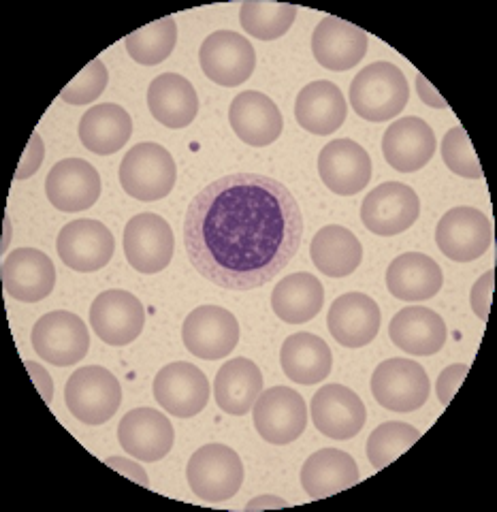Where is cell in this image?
<instances>
[{"instance_id":"obj_1","label":"cell","mask_w":497,"mask_h":512,"mask_svg":"<svg viewBox=\"0 0 497 512\" xmlns=\"http://www.w3.org/2000/svg\"><path fill=\"white\" fill-rule=\"evenodd\" d=\"M303 216L293 192L259 173H231L190 201L184 220L188 259L227 291L274 280L301 246Z\"/></svg>"},{"instance_id":"obj_2","label":"cell","mask_w":497,"mask_h":512,"mask_svg":"<svg viewBox=\"0 0 497 512\" xmlns=\"http://www.w3.org/2000/svg\"><path fill=\"white\" fill-rule=\"evenodd\" d=\"M410 88L402 69L393 62H372L350 84V105L370 122H387L406 109Z\"/></svg>"},{"instance_id":"obj_3","label":"cell","mask_w":497,"mask_h":512,"mask_svg":"<svg viewBox=\"0 0 497 512\" xmlns=\"http://www.w3.org/2000/svg\"><path fill=\"white\" fill-rule=\"evenodd\" d=\"M178 180L175 160L160 143L143 141L124 154L120 163V184L126 195L137 201L165 199Z\"/></svg>"},{"instance_id":"obj_4","label":"cell","mask_w":497,"mask_h":512,"mask_svg":"<svg viewBox=\"0 0 497 512\" xmlns=\"http://www.w3.org/2000/svg\"><path fill=\"white\" fill-rule=\"evenodd\" d=\"M186 478L203 502H227L242 489L244 463L227 444H205L192 453Z\"/></svg>"},{"instance_id":"obj_5","label":"cell","mask_w":497,"mask_h":512,"mask_svg":"<svg viewBox=\"0 0 497 512\" xmlns=\"http://www.w3.org/2000/svg\"><path fill=\"white\" fill-rule=\"evenodd\" d=\"M64 402L77 421L86 425H103L114 419L122 404V387L118 378L101 365L79 367L71 374Z\"/></svg>"},{"instance_id":"obj_6","label":"cell","mask_w":497,"mask_h":512,"mask_svg":"<svg viewBox=\"0 0 497 512\" xmlns=\"http://www.w3.org/2000/svg\"><path fill=\"white\" fill-rule=\"evenodd\" d=\"M30 340L37 355L56 367L75 365L90 350V333L84 320L67 310L41 316L32 327Z\"/></svg>"},{"instance_id":"obj_7","label":"cell","mask_w":497,"mask_h":512,"mask_svg":"<svg viewBox=\"0 0 497 512\" xmlns=\"http://www.w3.org/2000/svg\"><path fill=\"white\" fill-rule=\"evenodd\" d=\"M254 427L267 444L284 446L301 438L308 427V408L301 393L288 387L263 391L252 408Z\"/></svg>"},{"instance_id":"obj_8","label":"cell","mask_w":497,"mask_h":512,"mask_svg":"<svg viewBox=\"0 0 497 512\" xmlns=\"http://www.w3.org/2000/svg\"><path fill=\"white\" fill-rule=\"evenodd\" d=\"M199 62L207 79L216 86L235 88L246 84L256 67L252 43L233 30H216L199 50Z\"/></svg>"},{"instance_id":"obj_9","label":"cell","mask_w":497,"mask_h":512,"mask_svg":"<svg viewBox=\"0 0 497 512\" xmlns=\"http://www.w3.org/2000/svg\"><path fill=\"white\" fill-rule=\"evenodd\" d=\"M436 244L455 263H472L493 244L491 220L476 207H453L436 227Z\"/></svg>"},{"instance_id":"obj_10","label":"cell","mask_w":497,"mask_h":512,"mask_svg":"<svg viewBox=\"0 0 497 512\" xmlns=\"http://www.w3.org/2000/svg\"><path fill=\"white\" fill-rule=\"evenodd\" d=\"M431 391L429 376L412 359L382 361L372 376V395L391 412H414L425 406Z\"/></svg>"},{"instance_id":"obj_11","label":"cell","mask_w":497,"mask_h":512,"mask_svg":"<svg viewBox=\"0 0 497 512\" xmlns=\"http://www.w3.org/2000/svg\"><path fill=\"white\" fill-rule=\"evenodd\" d=\"M421 201L402 182H387L370 190L361 205V222L367 231L380 237H395L408 231L419 220Z\"/></svg>"},{"instance_id":"obj_12","label":"cell","mask_w":497,"mask_h":512,"mask_svg":"<svg viewBox=\"0 0 497 512\" xmlns=\"http://www.w3.org/2000/svg\"><path fill=\"white\" fill-rule=\"evenodd\" d=\"M175 250L171 224L158 214H137L124 227L126 261L139 274H158L169 267Z\"/></svg>"},{"instance_id":"obj_13","label":"cell","mask_w":497,"mask_h":512,"mask_svg":"<svg viewBox=\"0 0 497 512\" xmlns=\"http://www.w3.org/2000/svg\"><path fill=\"white\" fill-rule=\"evenodd\" d=\"M182 342L190 355L203 361H218L229 357L239 344V323L229 310L201 306L186 316Z\"/></svg>"},{"instance_id":"obj_14","label":"cell","mask_w":497,"mask_h":512,"mask_svg":"<svg viewBox=\"0 0 497 512\" xmlns=\"http://www.w3.org/2000/svg\"><path fill=\"white\" fill-rule=\"evenodd\" d=\"M152 391L158 406L178 419L197 416L210 402V380L188 361L165 365L156 374Z\"/></svg>"},{"instance_id":"obj_15","label":"cell","mask_w":497,"mask_h":512,"mask_svg":"<svg viewBox=\"0 0 497 512\" xmlns=\"http://www.w3.org/2000/svg\"><path fill=\"white\" fill-rule=\"evenodd\" d=\"M62 263L79 274H90L109 265L116 252V239L103 222L79 218L64 224L56 239Z\"/></svg>"},{"instance_id":"obj_16","label":"cell","mask_w":497,"mask_h":512,"mask_svg":"<svg viewBox=\"0 0 497 512\" xmlns=\"http://www.w3.org/2000/svg\"><path fill=\"white\" fill-rule=\"evenodd\" d=\"M90 325L109 346H128L146 327L143 303L128 291H105L94 299L90 308Z\"/></svg>"},{"instance_id":"obj_17","label":"cell","mask_w":497,"mask_h":512,"mask_svg":"<svg viewBox=\"0 0 497 512\" xmlns=\"http://www.w3.org/2000/svg\"><path fill=\"white\" fill-rule=\"evenodd\" d=\"M318 175L335 195H359L372 180V158L357 141L335 139L318 154Z\"/></svg>"},{"instance_id":"obj_18","label":"cell","mask_w":497,"mask_h":512,"mask_svg":"<svg viewBox=\"0 0 497 512\" xmlns=\"http://www.w3.org/2000/svg\"><path fill=\"white\" fill-rule=\"evenodd\" d=\"M101 175L84 158H64L45 180V195L60 212L90 210L101 197Z\"/></svg>"},{"instance_id":"obj_19","label":"cell","mask_w":497,"mask_h":512,"mask_svg":"<svg viewBox=\"0 0 497 512\" xmlns=\"http://www.w3.org/2000/svg\"><path fill=\"white\" fill-rule=\"evenodd\" d=\"M312 421L331 440H350L365 427L367 410L361 397L344 384H327L312 397Z\"/></svg>"},{"instance_id":"obj_20","label":"cell","mask_w":497,"mask_h":512,"mask_svg":"<svg viewBox=\"0 0 497 512\" xmlns=\"http://www.w3.org/2000/svg\"><path fill=\"white\" fill-rule=\"evenodd\" d=\"M5 293L24 303L43 301L56 286V267L50 256L37 248H18L3 261Z\"/></svg>"},{"instance_id":"obj_21","label":"cell","mask_w":497,"mask_h":512,"mask_svg":"<svg viewBox=\"0 0 497 512\" xmlns=\"http://www.w3.org/2000/svg\"><path fill=\"white\" fill-rule=\"evenodd\" d=\"M382 314L378 303L365 293H346L335 299L327 314L333 340L344 348H363L376 340Z\"/></svg>"},{"instance_id":"obj_22","label":"cell","mask_w":497,"mask_h":512,"mask_svg":"<svg viewBox=\"0 0 497 512\" xmlns=\"http://www.w3.org/2000/svg\"><path fill=\"white\" fill-rule=\"evenodd\" d=\"M118 440L124 451L139 461H160L169 455L175 440L171 421L152 408H135L118 425Z\"/></svg>"},{"instance_id":"obj_23","label":"cell","mask_w":497,"mask_h":512,"mask_svg":"<svg viewBox=\"0 0 497 512\" xmlns=\"http://www.w3.org/2000/svg\"><path fill=\"white\" fill-rule=\"evenodd\" d=\"M436 146L438 141L431 126L416 116L395 120L382 135L384 160L399 173L423 169L434 158Z\"/></svg>"},{"instance_id":"obj_24","label":"cell","mask_w":497,"mask_h":512,"mask_svg":"<svg viewBox=\"0 0 497 512\" xmlns=\"http://www.w3.org/2000/svg\"><path fill=\"white\" fill-rule=\"evenodd\" d=\"M233 133L252 148H267L282 135L284 118L278 105L259 90L237 94L229 107Z\"/></svg>"},{"instance_id":"obj_25","label":"cell","mask_w":497,"mask_h":512,"mask_svg":"<svg viewBox=\"0 0 497 512\" xmlns=\"http://www.w3.org/2000/svg\"><path fill=\"white\" fill-rule=\"evenodd\" d=\"M365 30L340 18H323L312 35V54L327 71H350L367 54Z\"/></svg>"},{"instance_id":"obj_26","label":"cell","mask_w":497,"mask_h":512,"mask_svg":"<svg viewBox=\"0 0 497 512\" xmlns=\"http://www.w3.org/2000/svg\"><path fill=\"white\" fill-rule=\"evenodd\" d=\"M348 116V103L342 90L327 79L303 86L295 101V120L303 131L318 137L333 135Z\"/></svg>"},{"instance_id":"obj_27","label":"cell","mask_w":497,"mask_h":512,"mask_svg":"<svg viewBox=\"0 0 497 512\" xmlns=\"http://www.w3.org/2000/svg\"><path fill=\"white\" fill-rule=\"evenodd\" d=\"M446 335L442 316L421 306L399 310L389 325L391 342L412 357L438 355L446 344Z\"/></svg>"},{"instance_id":"obj_28","label":"cell","mask_w":497,"mask_h":512,"mask_svg":"<svg viewBox=\"0 0 497 512\" xmlns=\"http://www.w3.org/2000/svg\"><path fill=\"white\" fill-rule=\"evenodd\" d=\"M359 478L357 461L340 448H320L301 468V487L312 500H323L355 487Z\"/></svg>"},{"instance_id":"obj_29","label":"cell","mask_w":497,"mask_h":512,"mask_svg":"<svg viewBox=\"0 0 497 512\" xmlns=\"http://www.w3.org/2000/svg\"><path fill=\"white\" fill-rule=\"evenodd\" d=\"M148 107L154 120L167 128H186L199 114V96L195 86L178 73H163L148 88Z\"/></svg>"},{"instance_id":"obj_30","label":"cell","mask_w":497,"mask_h":512,"mask_svg":"<svg viewBox=\"0 0 497 512\" xmlns=\"http://www.w3.org/2000/svg\"><path fill=\"white\" fill-rule=\"evenodd\" d=\"M444 284L440 265L427 254L406 252L389 265L387 288L395 299L402 301H427L436 297Z\"/></svg>"},{"instance_id":"obj_31","label":"cell","mask_w":497,"mask_h":512,"mask_svg":"<svg viewBox=\"0 0 497 512\" xmlns=\"http://www.w3.org/2000/svg\"><path fill=\"white\" fill-rule=\"evenodd\" d=\"M263 393V374L259 365L246 357L229 359L214 380L216 404L231 416L248 414Z\"/></svg>"},{"instance_id":"obj_32","label":"cell","mask_w":497,"mask_h":512,"mask_svg":"<svg viewBox=\"0 0 497 512\" xmlns=\"http://www.w3.org/2000/svg\"><path fill=\"white\" fill-rule=\"evenodd\" d=\"M79 139L92 154L109 156L120 152L133 135V120L128 111L116 103L90 107L79 120Z\"/></svg>"},{"instance_id":"obj_33","label":"cell","mask_w":497,"mask_h":512,"mask_svg":"<svg viewBox=\"0 0 497 512\" xmlns=\"http://www.w3.org/2000/svg\"><path fill=\"white\" fill-rule=\"evenodd\" d=\"M280 365L284 376L297 384H318L333 370L329 344L314 333L288 335L280 348Z\"/></svg>"},{"instance_id":"obj_34","label":"cell","mask_w":497,"mask_h":512,"mask_svg":"<svg viewBox=\"0 0 497 512\" xmlns=\"http://www.w3.org/2000/svg\"><path fill=\"white\" fill-rule=\"evenodd\" d=\"M310 256L320 274L329 278H346L361 265L363 246L357 235L342 224H327L314 235Z\"/></svg>"},{"instance_id":"obj_35","label":"cell","mask_w":497,"mask_h":512,"mask_svg":"<svg viewBox=\"0 0 497 512\" xmlns=\"http://www.w3.org/2000/svg\"><path fill=\"white\" fill-rule=\"evenodd\" d=\"M323 303V284L318 282L316 276L306 274V271L286 276L271 293V308L286 325L310 323L323 310Z\"/></svg>"},{"instance_id":"obj_36","label":"cell","mask_w":497,"mask_h":512,"mask_svg":"<svg viewBox=\"0 0 497 512\" xmlns=\"http://www.w3.org/2000/svg\"><path fill=\"white\" fill-rule=\"evenodd\" d=\"M178 43V24L173 18L156 20L124 37L126 52L143 67H156L165 62Z\"/></svg>"},{"instance_id":"obj_37","label":"cell","mask_w":497,"mask_h":512,"mask_svg":"<svg viewBox=\"0 0 497 512\" xmlns=\"http://www.w3.org/2000/svg\"><path fill=\"white\" fill-rule=\"evenodd\" d=\"M297 18V7L286 3H263L248 0L239 9V22L250 37L259 41H276L284 37Z\"/></svg>"},{"instance_id":"obj_38","label":"cell","mask_w":497,"mask_h":512,"mask_svg":"<svg viewBox=\"0 0 497 512\" xmlns=\"http://www.w3.org/2000/svg\"><path fill=\"white\" fill-rule=\"evenodd\" d=\"M421 438V431L399 421H387L372 431L365 446V455L370 459L374 470L387 468L399 455H404L416 440Z\"/></svg>"},{"instance_id":"obj_39","label":"cell","mask_w":497,"mask_h":512,"mask_svg":"<svg viewBox=\"0 0 497 512\" xmlns=\"http://www.w3.org/2000/svg\"><path fill=\"white\" fill-rule=\"evenodd\" d=\"M440 152L446 167L455 175H461V178L468 180H483V167H480V160L463 126H455L444 135Z\"/></svg>"},{"instance_id":"obj_40","label":"cell","mask_w":497,"mask_h":512,"mask_svg":"<svg viewBox=\"0 0 497 512\" xmlns=\"http://www.w3.org/2000/svg\"><path fill=\"white\" fill-rule=\"evenodd\" d=\"M109 84V71L103 60L94 58L79 71L73 82L60 92V99L69 105H88L94 103L105 92Z\"/></svg>"},{"instance_id":"obj_41","label":"cell","mask_w":497,"mask_h":512,"mask_svg":"<svg viewBox=\"0 0 497 512\" xmlns=\"http://www.w3.org/2000/svg\"><path fill=\"white\" fill-rule=\"evenodd\" d=\"M468 372H470V367L466 363H455V365H448L446 370L438 376L436 395H438V402L442 406H448L453 402V397L459 391L463 380H466Z\"/></svg>"},{"instance_id":"obj_42","label":"cell","mask_w":497,"mask_h":512,"mask_svg":"<svg viewBox=\"0 0 497 512\" xmlns=\"http://www.w3.org/2000/svg\"><path fill=\"white\" fill-rule=\"evenodd\" d=\"M493 280H495V274L493 269H489L487 274L480 276L472 291H470V306H472V312L480 318V320H487L489 318V312H491V297H493Z\"/></svg>"},{"instance_id":"obj_43","label":"cell","mask_w":497,"mask_h":512,"mask_svg":"<svg viewBox=\"0 0 497 512\" xmlns=\"http://www.w3.org/2000/svg\"><path fill=\"white\" fill-rule=\"evenodd\" d=\"M43 158H45V143H43L39 133H32L28 148H26V152L20 160V165H18V171H15V180L32 178V175L39 171Z\"/></svg>"},{"instance_id":"obj_44","label":"cell","mask_w":497,"mask_h":512,"mask_svg":"<svg viewBox=\"0 0 497 512\" xmlns=\"http://www.w3.org/2000/svg\"><path fill=\"white\" fill-rule=\"evenodd\" d=\"M107 466L118 470L122 476L135 480V483H139L141 487H150V478L146 476V472H143V468L135 461H128V459H122V457H109Z\"/></svg>"},{"instance_id":"obj_45","label":"cell","mask_w":497,"mask_h":512,"mask_svg":"<svg viewBox=\"0 0 497 512\" xmlns=\"http://www.w3.org/2000/svg\"><path fill=\"white\" fill-rule=\"evenodd\" d=\"M26 370L30 372L32 380H35V384L39 387V393L43 395L45 404H50L54 397V382H52L50 374H47L39 363H32V361H26Z\"/></svg>"},{"instance_id":"obj_46","label":"cell","mask_w":497,"mask_h":512,"mask_svg":"<svg viewBox=\"0 0 497 512\" xmlns=\"http://www.w3.org/2000/svg\"><path fill=\"white\" fill-rule=\"evenodd\" d=\"M416 92H419V99L429 107H434V109H446L448 107V103L438 94V90L427 82L425 75H416Z\"/></svg>"},{"instance_id":"obj_47","label":"cell","mask_w":497,"mask_h":512,"mask_svg":"<svg viewBox=\"0 0 497 512\" xmlns=\"http://www.w3.org/2000/svg\"><path fill=\"white\" fill-rule=\"evenodd\" d=\"M288 502L276 498V495H259L252 502H248V510H261V508H286Z\"/></svg>"}]
</instances>
